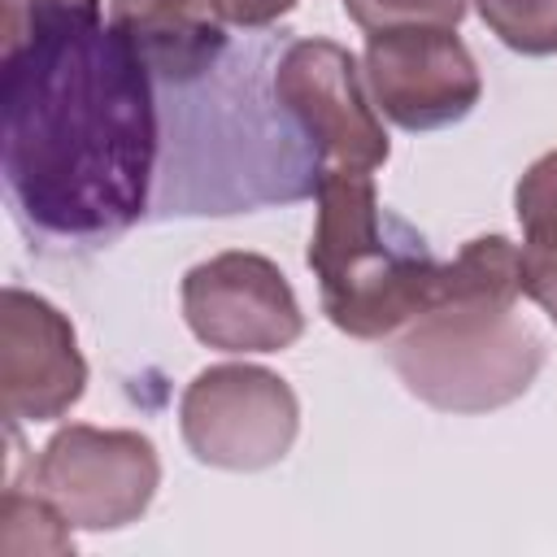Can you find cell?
<instances>
[{
    "instance_id": "obj_2",
    "label": "cell",
    "mask_w": 557,
    "mask_h": 557,
    "mask_svg": "<svg viewBox=\"0 0 557 557\" xmlns=\"http://www.w3.org/2000/svg\"><path fill=\"white\" fill-rule=\"evenodd\" d=\"M518 296V244L505 235L470 239L444 261L440 300L392 335V370L440 413H492L518 400L548 357L544 335L513 313Z\"/></svg>"
},
{
    "instance_id": "obj_12",
    "label": "cell",
    "mask_w": 557,
    "mask_h": 557,
    "mask_svg": "<svg viewBox=\"0 0 557 557\" xmlns=\"http://www.w3.org/2000/svg\"><path fill=\"white\" fill-rule=\"evenodd\" d=\"M0 544L4 553H74L70 522L30 487L22 492L17 483L4 492V513H0Z\"/></svg>"
},
{
    "instance_id": "obj_7",
    "label": "cell",
    "mask_w": 557,
    "mask_h": 557,
    "mask_svg": "<svg viewBox=\"0 0 557 557\" xmlns=\"http://www.w3.org/2000/svg\"><path fill=\"white\" fill-rule=\"evenodd\" d=\"M361 74L374 109L400 131L453 126L483 96L479 65L453 26H400L370 35Z\"/></svg>"
},
{
    "instance_id": "obj_1",
    "label": "cell",
    "mask_w": 557,
    "mask_h": 557,
    "mask_svg": "<svg viewBox=\"0 0 557 557\" xmlns=\"http://www.w3.org/2000/svg\"><path fill=\"white\" fill-rule=\"evenodd\" d=\"M4 187L26 226L70 244L122 235L157 165L152 74L100 17H48L4 52Z\"/></svg>"
},
{
    "instance_id": "obj_9",
    "label": "cell",
    "mask_w": 557,
    "mask_h": 557,
    "mask_svg": "<svg viewBox=\"0 0 557 557\" xmlns=\"http://www.w3.org/2000/svg\"><path fill=\"white\" fill-rule=\"evenodd\" d=\"M87 392V361L78 352V335L70 318L26 292L4 287L0 296V396L4 418L17 422H52L70 413Z\"/></svg>"
},
{
    "instance_id": "obj_14",
    "label": "cell",
    "mask_w": 557,
    "mask_h": 557,
    "mask_svg": "<svg viewBox=\"0 0 557 557\" xmlns=\"http://www.w3.org/2000/svg\"><path fill=\"white\" fill-rule=\"evenodd\" d=\"M470 0H344V13L366 30H400V26H453L466 17Z\"/></svg>"
},
{
    "instance_id": "obj_10",
    "label": "cell",
    "mask_w": 557,
    "mask_h": 557,
    "mask_svg": "<svg viewBox=\"0 0 557 557\" xmlns=\"http://www.w3.org/2000/svg\"><path fill=\"white\" fill-rule=\"evenodd\" d=\"M109 26L161 83H196L226 52V17L213 0H113Z\"/></svg>"
},
{
    "instance_id": "obj_5",
    "label": "cell",
    "mask_w": 557,
    "mask_h": 557,
    "mask_svg": "<svg viewBox=\"0 0 557 557\" xmlns=\"http://www.w3.org/2000/svg\"><path fill=\"white\" fill-rule=\"evenodd\" d=\"M178 431L200 466L252 474L292 453L300 431V400L274 370L226 361L200 370L183 387Z\"/></svg>"
},
{
    "instance_id": "obj_8",
    "label": "cell",
    "mask_w": 557,
    "mask_h": 557,
    "mask_svg": "<svg viewBox=\"0 0 557 557\" xmlns=\"http://www.w3.org/2000/svg\"><path fill=\"white\" fill-rule=\"evenodd\" d=\"M183 318L218 352H283L300 339L305 313L287 274L261 252H218L183 274Z\"/></svg>"
},
{
    "instance_id": "obj_3",
    "label": "cell",
    "mask_w": 557,
    "mask_h": 557,
    "mask_svg": "<svg viewBox=\"0 0 557 557\" xmlns=\"http://www.w3.org/2000/svg\"><path fill=\"white\" fill-rule=\"evenodd\" d=\"M322 313L352 339H392L444 292V261L426 239L379 205L366 170H326L318 178V218L309 239Z\"/></svg>"
},
{
    "instance_id": "obj_4",
    "label": "cell",
    "mask_w": 557,
    "mask_h": 557,
    "mask_svg": "<svg viewBox=\"0 0 557 557\" xmlns=\"http://www.w3.org/2000/svg\"><path fill=\"white\" fill-rule=\"evenodd\" d=\"M30 487L78 531H117L148 513L161 487L157 444L139 431L70 422L48 435Z\"/></svg>"
},
{
    "instance_id": "obj_13",
    "label": "cell",
    "mask_w": 557,
    "mask_h": 557,
    "mask_svg": "<svg viewBox=\"0 0 557 557\" xmlns=\"http://www.w3.org/2000/svg\"><path fill=\"white\" fill-rule=\"evenodd\" d=\"M483 26L522 57L557 52V0H474Z\"/></svg>"
},
{
    "instance_id": "obj_11",
    "label": "cell",
    "mask_w": 557,
    "mask_h": 557,
    "mask_svg": "<svg viewBox=\"0 0 557 557\" xmlns=\"http://www.w3.org/2000/svg\"><path fill=\"white\" fill-rule=\"evenodd\" d=\"M513 213L522 226V296H531L557 326V148L527 165L513 187Z\"/></svg>"
},
{
    "instance_id": "obj_15",
    "label": "cell",
    "mask_w": 557,
    "mask_h": 557,
    "mask_svg": "<svg viewBox=\"0 0 557 557\" xmlns=\"http://www.w3.org/2000/svg\"><path fill=\"white\" fill-rule=\"evenodd\" d=\"M100 17V0H0V52H13L48 17Z\"/></svg>"
},
{
    "instance_id": "obj_16",
    "label": "cell",
    "mask_w": 557,
    "mask_h": 557,
    "mask_svg": "<svg viewBox=\"0 0 557 557\" xmlns=\"http://www.w3.org/2000/svg\"><path fill=\"white\" fill-rule=\"evenodd\" d=\"M222 9V17L231 26H244V30H261V26H274L278 17H287L296 9V0H213Z\"/></svg>"
},
{
    "instance_id": "obj_6",
    "label": "cell",
    "mask_w": 557,
    "mask_h": 557,
    "mask_svg": "<svg viewBox=\"0 0 557 557\" xmlns=\"http://www.w3.org/2000/svg\"><path fill=\"white\" fill-rule=\"evenodd\" d=\"M274 100L335 170H379L392 152L366 74L335 39H296L274 65Z\"/></svg>"
}]
</instances>
